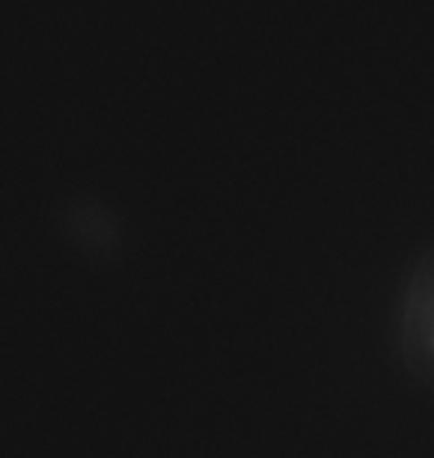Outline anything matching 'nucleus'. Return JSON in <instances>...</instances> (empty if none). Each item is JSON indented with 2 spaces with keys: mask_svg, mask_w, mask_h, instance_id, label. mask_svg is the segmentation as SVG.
<instances>
[{
  "mask_svg": "<svg viewBox=\"0 0 434 458\" xmlns=\"http://www.w3.org/2000/svg\"><path fill=\"white\" fill-rule=\"evenodd\" d=\"M393 340L404 372L434 393V242L408 265L396 301Z\"/></svg>",
  "mask_w": 434,
  "mask_h": 458,
  "instance_id": "nucleus-1",
  "label": "nucleus"
},
{
  "mask_svg": "<svg viewBox=\"0 0 434 458\" xmlns=\"http://www.w3.org/2000/svg\"><path fill=\"white\" fill-rule=\"evenodd\" d=\"M51 221L63 244L92 265H114L128 247L125 217L96 191H72L51 208Z\"/></svg>",
  "mask_w": 434,
  "mask_h": 458,
  "instance_id": "nucleus-2",
  "label": "nucleus"
}]
</instances>
